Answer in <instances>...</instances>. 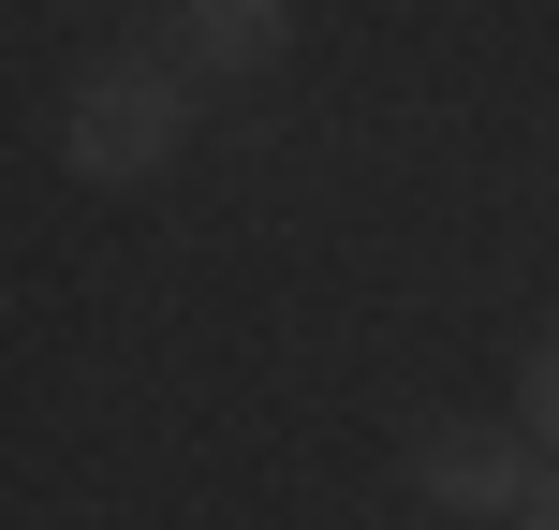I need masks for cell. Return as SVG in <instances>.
Wrapping results in <instances>:
<instances>
[{
  "label": "cell",
  "mask_w": 559,
  "mask_h": 530,
  "mask_svg": "<svg viewBox=\"0 0 559 530\" xmlns=\"http://www.w3.org/2000/svg\"><path fill=\"white\" fill-rule=\"evenodd\" d=\"M163 163H177V74L104 59L74 89V177H163Z\"/></svg>",
  "instance_id": "1"
},
{
  "label": "cell",
  "mask_w": 559,
  "mask_h": 530,
  "mask_svg": "<svg viewBox=\"0 0 559 530\" xmlns=\"http://www.w3.org/2000/svg\"><path fill=\"white\" fill-rule=\"evenodd\" d=\"M531 530H559V486H531Z\"/></svg>",
  "instance_id": "5"
},
{
  "label": "cell",
  "mask_w": 559,
  "mask_h": 530,
  "mask_svg": "<svg viewBox=\"0 0 559 530\" xmlns=\"http://www.w3.org/2000/svg\"><path fill=\"white\" fill-rule=\"evenodd\" d=\"M427 486H442L456 516H531V472H515V443H486V427H442V443H427Z\"/></svg>",
  "instance_id": "2"
},
{
  "label": "cell",
  "mask_w": 559,
  "mask_h": 530,
  "mask_svg": "<svg viewBox=\"0 0 559 530\" xmlns=\"http://www.w3.org/2000/svg\"><path fill=\"white\" fill-rule=\"evenodd\" d=\"M531 443H559V354L531 368Z\"/></svg>",
  "instance_id": "4"
},
{
  "label": "cell",
  "mask_w": 559,
  "mask_h": 530,
  "mask_svg": "<svg viewBox=\"0 0 559 530\" xmlns=\"http://www.w3.org/2000/svg\"><path fill=\"white\" fill-rule=\"evenodd\" d=\"M280 30H295L280 0H192V59H206V74H265Z\"/></svg>",
  "instance_id": "3"
}]
</instances>
